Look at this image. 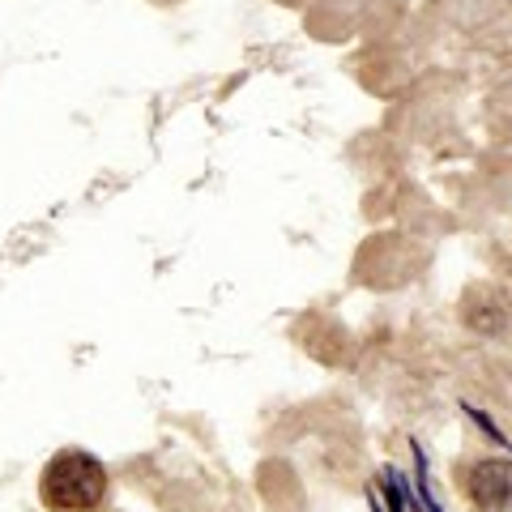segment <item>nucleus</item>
Wrapping results in <instances>:
<instances>
[{
    "mask_svg": "<svg viewBox=\"0 0 512 512\" xmlns=\"http://www.w3.org/2000/svg\"><path fill=\"white\" fill-rule=\"evenodd\" d=\"M107 495V470L82 448H64L43 466L39 500L52 512H90Z\"/></svg>",
    "mask_w": 512,
    "mask_h": 512,
    "instance_id": "obj_1",
    "label": "nucleus"
},
{
    "mask_svg": "<svg viewBox=\"0 0 512 512\" xmlns=\"http://www.w3.org/2000/svg\"><path fill=\"white\" fill-rule=\"evenodd\" d=\"M466 491L483 512H504L512 504V461H504V457L478 461L466 478Z\"/></svg>",
    "mask_w": 512,
    "mask_h": 512,
    "instance_id": "obj_2",
    "label": "nucleus"
}]
</instances>
